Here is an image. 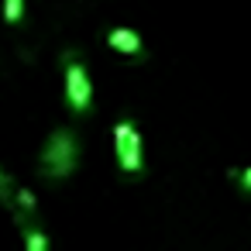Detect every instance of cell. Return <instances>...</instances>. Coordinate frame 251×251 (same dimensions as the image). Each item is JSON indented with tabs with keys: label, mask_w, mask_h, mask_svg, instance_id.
I'll list each match as a JSON object with an SVG mask.
<instances>
[{
	"label": "cell",
	"mask_w": 251,
	"mask_h": 251,
	"mask_svg": "<svg viewBox=\"0 0 251 251\" xmlns=\"http://www.w3.org/2000/svg\"><path fill=\"white\" fill-rule=\"evenodd\" d=\"M107 45H110L114 52L127 55V59H145V42H141V35L131 31V28H110V31H107Z\"/></svg>",
	"instance_id": "cell-4"
},
{
	"label": "cell",
	"mask_w": 251,
	"mask_h": 251,
	"mask_svg": "<svg viewBox=\"0 0 251 251\" xmlns=\"http://www.w3.org/2000/svg\"><path fill=\"white\" fill-rule=\"evenodd\" d=\"M66 100H69V110H73L76 117L90 114V103H93V86H90L86 62H83L76 52H66Z\"/></svg>",
	"instance_id": "cell-2"
},
{
	"label": "cell",
	"mask_w": 251,
	"mask_h": 251,
	"mask_svg": "<svg viewBox=\"0 0 251 251\" xmlns=\"http://www.w3.org/2000/svg\"><path fill=\"white\" fill-rule=\"evenodd\" d=\"M25 14V0H4V21L7 25H18Z\"/></svg>",
	"instance_id": "cell-6"
},
{
	"label": "cell",
	"mask_w": 251,
	"mask_h": 251,
	"mask_svg": "<svg viewBox=\"0 0 251 251\" xmlns=\"http://www.w3.org/2000/svg\"><path fill=\"white\" fill-rule=\"evenodd\" d=\"M21 234H25V248H28V251H45V248H49V237L38 230V220L21 224Z\"/></svg>",
	"instance_id": "cell-5"
},
{
	"label": "cell",
	"mask_w": 251,
	"mask_h": 251,
	"mask_svg": "<svg viewBox=\"0 0 251 251\" xmlns=\"http://www.w3.org/2000/svg\"><path fill=\"white\" fill-rule=\"evenodd\" d=\"M230 176L244 186V193H251V165H248V169H241V172H230Z\"/></svg>",
	"instance_id": "cell-8"
},
{
	"label": "cell",
	"mask_w": 251,
	"mask_h": 251,
	"mask_svg": "<svg viewBox=\"0 0 251 251\" xmlns=\"http://www.w3.org/2000/svg\"><path fill=\"white\" fill-rule=\"evenodd\" d=\"M79 165V141L73 127H55L42 158H38V172L45 179H69Z\"/></svg>",
	"instance_id": "cell-1"
},
{
	"label": "cell",
	"mask_w": 251,
	"mask_h": 251,
	"mask_svg": "<svg viewBox=\"0 0 251 251\" xmlns=\"http://www.w3.org/2000/svg\"><path fill=\"white\" fill-rule=\"evenodd\" d=\"M0 200H4L7 206H14V196H11V176L0 169Z\"/></svg>",
	"instance_id": "cell-7"
},
{
	"label": "cell",
	"mask_w": 251,
	"mask_h": 251,
	"mask_svg": "<svg viewBox=\"0 0 251 251\" xmlns=\"http://www.w3.org/2000/svg\"><path fill=\"white\" fill-rule=\"evenodd\" d=\"M114 151L121 162V172L127 176H141L145 172V155H141V134L131 121H117L114 124Z\"/></svg>",
	"instance_id": "cell-3"
}]
</instances>
